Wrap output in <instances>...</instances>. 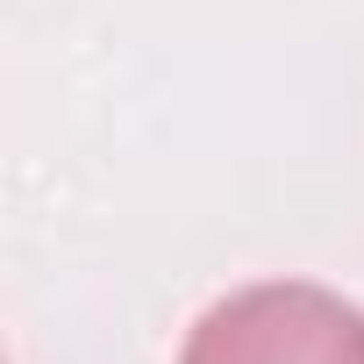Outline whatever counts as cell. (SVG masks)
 Returning <instances> with one entry per match:
<instances>
[{
    "label": "cell",
    "mask_w": 364,
    "mask_h": 364,
    "mask_svg": "<svg viewBox=\"0 0 364 364\" xmlns=\"http://www.w3.org/2000/svg\"><path fill=\"white\" fill-rule=\"evenodd\" d=\"M178 364H364V307L307 279H264L215 300Z\"/></svg>",
    "instance_id": "1"
}]
</instances>
